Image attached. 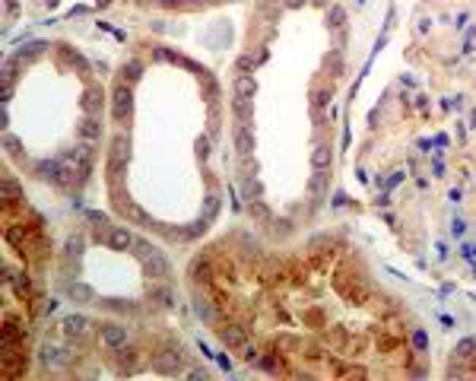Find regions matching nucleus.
I'll return each instance as SVG.
<instances>
[{
    "label": "nucleus",
    "mask_w": 476,
    "mask_h": 381,
    "mask_svg": "<svg viewBox=\"0 0 476 381\" xmlns=\"http://www.w3.org/2000/svg\"><path fill=\"white\" fill-rule=\"evenodd\" d=\"M235 111H238V118H248V115H251V105H248V99H238V102H235Z\"/></svg>",
    "instance_id": "393cba45"
},
{
    "label": "nucleus",
    "mask_w": 476,
    "mask_h": 381,
    "mask_svg": "<svg viewBox=\"0 0 476 381\" xmlns=\"http://www.w3.org/2000/svg\"><path fill=\"white\" fill-rule=\"evenodd\" d=\"M219 340L225 343V347H232V350H242L245 347V340H248V330L242 324H219Z\"/></svg>",
    "instance_id": "20e7f679"
},
{
    "label": "nucleus",
    "mask_w": 476,
    "mask_h": 381,
    "mask_svg": "<svg viewBox=\"0 0 476 381\" xmlns=\"http://www.w3.org/2000/svg\"><path fill=\"white\" fill-rule=\"evenodd\" d=\"M442 324H445V327H454V324H457V321H454V318H451V315H442Z\"/></svg>",
    "instance_id": "7c9ffc66"
},
{
    "label": "nucleus",
    "mask_w": 476,
    "mask_h": 381,
    "mask_svg": "<svg viewBox=\"0 0 476 381\" xmlns=\"http://www.w3.org/2000/svg\"><path fill=\"white\" fill-rule=\"evenodd\" d=\"M67 254H73V257L80 254V238H76V235H73V238H70V242H67Z\"/></svg>",
    "instance_id": "c85d7f7f"
},
{
    "label": "nucleus",
    "mask_w": 476,
    "mask_h": 381,
    "mask_svg": "<svg viewBox=\"0 0 476 381\" xmlns=\"http://www.w3.org/2000/svg\"><path fill=\"white\" fill-rule=\"evenodd\" d=\"M152 302H156L159 308H172L175 305V295H172V289H165V283H162V289L152 292Z\"/></svg>",
    "instance_id": "dca6fc26"
},
{
    "label": "nucleus",
    "mask_w": 476,
    "mask_h": 381,
    "mask_svg": "<svg viewBox=\"0 0 476 381\" xmlns=\"http://www.w3.org/2000/svg\"><path fill=\"white\" fill-rule=\"evenodd\" d=\"M83 108H86L89 115H99V111H102V89H99V86L83 95Z\"/></svg>",
    "instance_id": "ddd939ff"
},
{
    "label": "nucleus",
    "mask_w": 476,
    "mask_h": 381,
    "mask_svg": "<svg viewBox=\"0 0 476 381\" xmlns=\"http://www.w3.org/2000/svg\"><path fill=\"white\" fill-rule=\"evenodd\" d=\"M67 295H70L73 302H92V299H95V292L89 289L86 283H70V286H67Z\"/></svg>",
    "instance_id": "9b49d317"
},
{
    "label": "nucleus",
    "mask_w": 476,
    "mask_h": 381,
    "mask_svg": "<svg viewBox=\"0 0 476 381\" xmlns=\"http://www.w3.org/2000/svg\"><path fill=\"white\" fill-rule=\"evenodd\" d=\"M16 197H19V187H16V181H13V178L7 175V178H4V200H7V207L13 204Z\"/></svg>",
    "instance_id": "a211bd4d"
},
{
    "label": "nucleus",
    "mask_w": 476,
    "mask_h": 381,
    "mask_svg": "<svg viewBox=\"0 0 476 381\" xmlns=\"http://www.w3.org/2000/svg\"><path fill=\"white\" fill-rule=\"evenodd\" d=\"M213 213H216V197H210V200H207V210H204V219H210V216H213Z\"/></svg>",
    "instance_id": "c756f323"
},
{
    "label": "nucleus",
    "mask_w": 476,
    "mask_h": 381,
    "mask_svg": "<svg viewBox=\"0 0 476 381\" xmlns=\"http://www.w3.org/2000/svg\"><path fill=\"white\" fill-rule=\"evenodd\" d=\"M143 267H146V277L149 280H159V283H169L172 280V264H169V257L159 254V251H152L149 257H143Z\"/></svg>",
    "instance_id": "f03ea898"
},
{
    "label": "nucleus",
    "mask_w": 476,
    "mask_h": 381,
    "mask_svg": "<svg viewBox=\"0 0 476 381\" xmlns=\"http://www.w3.org/2000/svg\"><path fill=\"white\" fill-rule=\"evenodd\" d=\"M105 242H108V248H114V251H127V248H134V235L127 229H121V225H111Z\"/></svg>",
    "instance_id": "423d86ee"
},
{
    "label": "nucleus",
    "mask_w": 476,
    "mask_h": 381,
    "mask_svg": "<svg viewBox=\"0 0 476 381\" xmlns=\"http://www.w3.org/2000/svg\"><path fill=\"white\" fill-rule=\"evenodd\" d=\"M251 92H254V77H238L235 80V95L238 99H248Z\"/></svg>",
    "instance_id": "2eb2a0df"
},
{
    "label": "nucleus",
    "mask_w": 476,
    "mask_h": 381,
    "mask_svg": "<svg viewBox=\"0 0 476 381\" xmlns=\"http://www.w3.org/2000/svg\"><path fill=\"white\" fill-rule=\"evenodd\" d=\"M283 4H286V7H302L305 0H283Z\"/></svg>",
    "instance_id": "473e14b6"
},
{
    "label": "nucleus",
    "mask_w": 476,
    "mask_h": 381,
    "mask_svg": "<svg viewBox=\"0 0 476 381\" xmlns=\"http://www.w3.org/2000/svg\"><path fill=\"white\" fill-rule=\"evenodd\" d=\"M311 162H314V169L327 165V162H330V149H327V146H318V149H314V156H311Z\"/></svg>",
    "instance_id": "412c9836"
},
{
    "label": "nucleus",
    "mask_w": 476,
    "mask_h": 381,
    "mask_svg": "<svg viewBox=\"0 0 476 381\" xmlns=\"http://www.w3.org/2000/svg\"><path fill=\"white\" fill-rule=\"evenodd\" d=\"M57 172H61V162H54V159H48V162H38V175L48 178V181H54Z\"/></svg>",
    "instance_id": "f3484780"
},
{
    "label": "nucleus",
    "mask_w": 476,
    "mask_h": 381,
    "mask_svg": "<svg viewBox=\"0 0 476 381\" xmlns=\"http://www.w3.org/2000/svg\"><path fill=\"white\" fill-rule=\"evenodd\" d=\"M242 359H245V362H257V350L251 347V343H248V347H242Z\"/></svg>",
    "instance_id": "a878e982"
},
{
    "label": "nucleus",
    "mask_w": 476,
    "mask_h": 381,
    "mask_svg": "<svg viewBox=\"0 0 476 381\" xmlns=\"http://www.w3.org/2000/svg\"><path fill=\"white\" fill-rule=\"evenodd\" d=\"M22 343L26 340V330H22V324H16L13 318H7V324H4V343Z\"/></svg>",
    "instance_id": "f8f14e48"
},
{
    "label": "nucleus",
    "mask_w": 476,
    "mask_h": 381,
    "mask_svg": "<svg viewBox=\"0 0 476 381\" xmlns=\"http://www.w3.org/2000/svg\"><path fill=\"white\" fill-rule=\"evenodd\" d=\"M463 251H467V257L473 260V257H476V245H467V248H463Z\"/></svg>",
    "instance_id": "2f4dec72"
},
{
    "label": "nucleus",
    "mask_w": 476,
    "mask_h": 381,
    "mask_svg": "<svg viewBox=\"0 0 476 381\" xmlns=\"http://www.w3.org/2000/svg\"><path fill=\"white\" fill-rule=\"evenodd\" d=\"M102 340H105V347H111V350H121V347H127V330L121 327V324H105L102 327Z\"/></svg>",
    "instance_id": "39448f33"
},
{
    "label": "nucleus",
    "mask_w": 476,
    "mask_h": 381,
    "mask_svg": "<svg viewBox=\"0 0 476 381\" xmlns=\"http://www.w3.org/2000/svg\"><path fill=\"white\" fill-rule=\"evenodd\" d=\"M86 330H89V318H83V315H70V318H64V333H67V337L83 340V337H86Z\"/></svg>",
    "instance_id": "0eeeda50"
},
{
    "label": "nucleus",
    "mask_w": 476,
    "mask_h": 381,
    "mask_svg": "<svg viewBox=\"0 0 476 381\" xmlns=\"http://www.w3.org/2000/svg\"><path fill=\"white\" fill-rule=\"evenodd\" d=\"M108 4H111V0H95V7H108Z\"/></svg>",
    "instance_id": "72a5a7b5"
},
{
    "label": "nucleus",
    "mask_w": 476,
    "mask_h": 381,
    "mask_svg": "<svg viewBox=\"0 0 476 381\" xmlns=\"http://www.w3.org/2000/svg\"><path fill=\"white\" fill-rule=\"evenodd\" d=\"M134 251H137V257L143 260V257H149L152 251H156V245H149L146 238H134Z\"/></svg>",
    "instance_id": "6ab92c4d"
},
{
    "label": "nucleus",
    "mask_w": 476,
    "mask_h": 381,
    "mask_svg": "<svg viewBox=\"0 0 476 381\" xmlns=\"http://www.w3.org/2000/svg\"><path fill=\"white\" fill-rule=\"evenodd\" d=\"M413 347L419 350V353H425V350H428V333H425L422 327H413Z\"/></svg>",
    "instance_id": "aec40b11"
},
{
    "label": "nucleus",
    "mask_w": 476,
    "mask_h": 381,
    "mask_svg": "<svg viewBox=\"0 0 476 381\" xmlns=\"http://www.w3.org/2000/svg\"><path fill=\"white\" fill-rule=\"evenodd\" d=\"M340 22H343V10H340V7H333V10H330V29H337Z\"/></svg>",
    "instance_id": "cd10ccee"
},
{
    "label": "nucleus",
    "mask_w": 476,
    "mask_h": 381,
    "mask_svg": "<svg viewBox=\"0 0 476 381\" xmlns=\"http://www.w3.org/2000/svg\"><path fill=\"white\" fill-rule=\"evenodd\" d=\"M187 277L194 280V283H210L213 280V273H210V264H207V257H197V260H190V267H187Z\"/></svg>",
    "instance_id": "6e6552de"
},
{
    "label": "nucleus",
    "mask_w": 476,
    "mask_h": 381,
    "mask_svg": "<svg viewBox=\"0 0 476 381\" xmlns=\"http://www.w3.org/2000/svg\"><path fill=\"white\" fill-rule=\"evenodd\" d=\"M80 137L83 140H99L102 137V124H99V118H83V124H80Z\"/></svg>",
    "instance_id": "9d476101"
},
{
    "label": "nucleus",
    "mask_w": 476,
    "mask_h": 381,
    "mask_svg": "<svg viewBox=\"0 0 476 381\" xmlns=\"http://www.w3.org/2000/svg\"><path fill=\"white\" fill-rule=\"evenodd\" d=\"M454 356H457L460 362H467V359H476V340H473V337L460 340V343H457V350H454Z\"/></svg>",
    "instance_id": "4468645a"
},
{
    "label": "nucleus",
    "mask_w": 476,
    "mask_h": 381,
    "mask_svg": "<svg viewBox=\"0 0 476 381\" xmlns=\"http://www.w3.org/2000/svg\"><path fill=\"white\" fill-rule=\"evenodd\" d=\"M13 286H16V292H22V295H29V277H22V273H19V277L13 280Z\"/></svg>",
    "instance_id": "b1692460"
},
{
    "label": "nucleus",
    "mask_w": 476,
    "mask_h": 381,
    "mask_svg": "<svg viewBox=\"0 0 476 381\" xmlns=\"http://www.w3.org/2000/svg\"><path fill=\"white\" fill-rule=\"evenodd\" d=\"M127 149H130L127 137L117 134V137H114V143H111V172L117 169V162H124V159H127Z\"/></svg>",
    "instance_id": "1a4fd4ad"
},
{
    "label": "nucleus",
    "mask_w": 476,
    "mask_h": 381,
    "mask_svg": "<svg viewBox=\"0 0 476 381\" xmlns=\"http://www.w3.org/2000/svg\"><path fill=\"white\" fill-rule=\"evenodd\" d=\"M140 70H143V67H140V64H137V61H134V64H127V67H124V77H127V80H130V83H134V80H137V77H140Z\"/></svg>",
    "instance_id": "5701e85b"
},
{
    "label": "nucleus",
    "mask_w": 476,
    "mask_h": 381,
    "mask_svg": "<svg viewBox=\"0 0 476 381\" xmlns=\"http://www.w3.org/2000/svg\"><path fill=\"white\" fill-rule=\"evenodd\" d=\"M264 356H267V359H264V368H267V372H283V365H280L276 356H273V353H264Z\"/></svg>",
    "instance_id": "4be33fe9"
},
{
    "label": "nucleus",
    "mask_w": 476,
    "mask_h": 381,
    "mask_svg": "<svg viewBox=\"0 0 476 381\" xmlns=\"http://www.w3.org/2000/svg\"><path fill=\"white\" fill-rule=\"evenodd\" d=\"M238 149H242V153H248V149H251V137H248L245 130H238Z\"/></svg>",
    "instance_id": "bb28decb"
},
{
    "label": "nucleus",
    "mask_w": 476,
    "mask_h": 381,
    "mask_svg": "<svg viewBox=\"0 0 476 381\" xmlns=\"http://www.w3.org/2000/svg\"><path fill=\"white\" fill-rule=\"evenodd\" d=\"M130 111H134V92H130V86L124 83H117L114 92H111V115H114V121H127Z\"/></svg>",
    "instance_id": "f257e3e1"
},
{
    "label": "nucleus",
    "mask_w": 476,
    "mask_h": 381,
    "mask_svg": "<svg viewBox=\"0 0 476 381\" xmlns=\"http://www.w3.org/2000/svg\"><path fill=\"white\" fill-rule=\"evenodd\" d=\"M64 162H70L73 169L80 172V178L86 181V175H89V169H92V153H89V146H73L64 156Z\"/></svg>",
    "instance_id": "7ed1b4c3"
}]
</instances>
